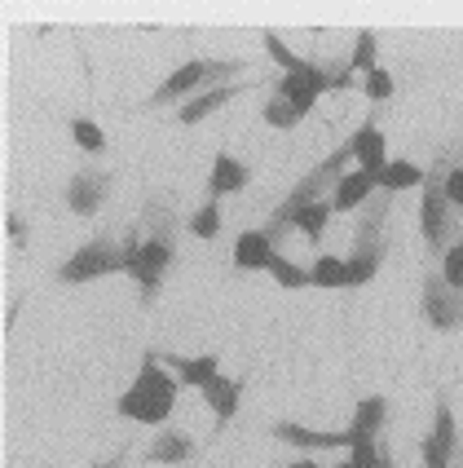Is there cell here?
<instances>
[{"label": "cell", "mask_w": 463, "mask_h": 468, "mask_svg": "<svg viewBox=\"0 0 463 468\" xmlns=\"http://www.w3.org/2000/svg\"><path fill=\"white\" fill-rule=\"evenodd\" d=\"M380 67V40H375V31H358V49L349 58V71L353 76H366V71H375Z\"/></svg>", "instance_id": "obj_23"}, {"label": "cell", "mask_w": 463, "mask_h": 468, "mask_svg": "<svg viewBox=\"0 0 463 468\" xmlns=\"http://www.w3.org/2000/svg\"><path fill=\"white\" fill-rule=\"evenodd\" d=\"M287 468H322V464H318V460H309V455H300L296 464H287Z\"/></svg>", "instance_id": "obj_35"}, {"label": "cell", "mask_w": 463, "mask_h": 468, "mask_svg": "<svg viewBox=\"0 0 463 468\" xmlns=\"http://www.w3.org/2000/svg\"><path fill=\"white\" fill-rule=\"evenodd\" d=\"M393 89H397V84H393V76H388L384 67H375V71H366V76H362V93H366L371 102H388V98H393Z\"/></svg>", "instance_id": "obj_30"}, {"label": "cell", "mask_w": 463, "mask_h": 468, "mask_svg": "<svg viewBox=\"0 0 463 468\" xmlns=\"http://www.w3.org/2000/svg\"><path fill=\"white\" fill-rule=\"evenodd\" d=\"M142 226V221H137ZM146 234V230H142ZM173 257H177V239H142V252L124 265V274H129L132 283L142 287V301L151 305L154 296H159V287H163V274L173 270Z\"/></svg>", "instance_id": "obj_7"}, {"label": "cell", "mask_w": 463, "mask_h": 468, "mask_svg": "<svg viewBox=\"0 0 463 468\" xmlns=\"http://www.w3.org/2000/svg\"><path fill=\"white\" fill-rule=\"evenodd\" d=\"M5 226H9V239L18 243V248H26V221L18 217V212H5Z\"/></svg>", "instance_id": "obj_33"}, {"label": "cell", "mask_w": 463, "mask_h": 468, "mask_svg": "<svg viewBox=\"0 0 463 468\" xmlns=\"http://www.w3.org/2000/svg\"><path fill=\"white\" fill-rule=\"evenodd\" d=\"M331 199H318V204H309L300 217H296V230L305 234L309 243H322V234H327V221H331Z\"/></svg>", "instance_id": "obj_22"}, {"label": "cell", "mask_w": 463, "mask_h": 468, "mask_svg": "<svg viewBox=\"0 0 463 468\" xmlns=\"http://www.w3.org/2000/svg\"><path fill=\"white\" fill-rule=\"evenodd\" d=\"M154 358H159V363H163L168 371H173V376H177L181 389H204L207 380H216V376H221V358H216V354L181 358V354H168V349H163V354L154 349Z\"/></svg>", "instance_id": "obj_11"}, {"label": "cell", "mask_w": 463, "mask_h": 468, "mask_svg": "<svg viewBox=\"0 0 463 468\" xmlns=\"http://www.w3.org/2000/svg\"><path fill=\"white\" fill-rule=\"evenodd\" d=\"M349 159H353V146H349V142H340L331 155L322 159V164H313L305 177L287 190V199L269 212V221L260 226V234H265L274 248H283L287 234H296V217H300L309 204H318V199H331V190L340 186V177L349 173Z\"/></svg>", "instance_id": "obj_1"}, {"label": "cell", "mask_w": 463, "mask_h": 468, "mask_svg": "<svg viewBox=\"0 0 463 468\" xmlns=\"http://www.w3.org/2000/svg\"><path fill=\"white\" fill-rule=\"evenodd\" d=\"M124 460H129V451H115V455H110V460H102L98 468H124Z\"/></svg>", "instance_id": "obj_34"}, {"label": "cell", "mask_w": 463, "mask_h": 468, "mask_svg": "<svg viewBox=\"0 0 463 468\" xmlns=\"http://www.w3.org/2000/svg\"><path fill=\"white\" fill-rule=\"evenodd\" d=\"M388 190H375L358 212V230H353V248H349V287H366L388 257V212H393Z\"/></svg>", "instance_id": "obj_3"}, {"label": "cell", "mask_w": 463, "mask_h": 468, "mask_svg": "<svg viewBox=\"0 0 463 468\" xmlns=\"http://www.w3.org/2000/svg\"><path fill=\"white\" fill-rule=\"evenodd\" d=\"M274 252H279V248H274L265 234L247 230V234H238V243H234V265H238V270H269Z\"/></svg>", "instance_id": "obj_18"}, {"label": "cell", "mask_w": 463, "mask_h": 468, "mask_svg": "<svg viewBox=\"0 0 463 468\" xmlns=\"http://www.w3.org/2000/svg\"><path fill=\"white\" fill-rule=\"evenodd\" d=\"M279 442L296 446V451H349V446L358 442V433L353 429H344V433H318V429H305V424H296V420H279L274 429H269Z\"/></svg>", "instance_id": "obj_10"}, {"label": "cell", "mask_w": 463, "mask_h": 468, "mask_svg": "<svg viewBox=\"0 0 463 468\" xmlns=\"http://www.w3.org/2000/svg\"><path fill=\"white\" fill-rule=\"evenodd\" d=\"M459 468H463V442H459Z\"/></svg>", "instance_id": "obj_37"}, {"label": "cell", "mask_w": 463, "mask_h": 468, "mask_svg": "<svg viewBox=\"0 0 463 468\" xmlns=\"http://www.w3.org/2000/svg\"><path fill=\"white\" fill-rule=\"evenodd\" d=\"M269 274H274V279H279V287H287V292H296V287H313V279H309L305 265L279 257V252H274V261H269Z\"/></svg>", "instance_id": "obj_24"}, {"label": "cell", "mask_w": 463, "mask_h": 468, "mask_svg": "<svg viewBox=\"0 0 463 468\" xmlns=\"http://www.w3.org/2000/svg\"><path fill=\"white\" fill-rule=\"evenodd\" d=\"M71 137H76L79 151H89V155H102L106 151V133L93 124V120H84V115H76L71 120Z\"/></svg>", "instance_id": "obj_26"}, {"label": "cell", "mask_w": 463, "mask_h": 468, "mask_svg": "<svg viewBox=\"0 0 463 468\" xmlns=\"http://www.w3.org/2000/svg\"><path fill=\"white\" fill-rule=\"evenodd\" d=\"M331 468H353V460H349V455H344V460H340V464H331Z\"/></svg>", "instance_id": "obj_36"}, {"label": "cell", "mask_w": 463, "mask_h": 468, "mask_svg": "<svg viewBox=\"0 0 463 468\" xmlns=\"http://www.w3.org/2000/svg\"><path fill=\"white\" fill-rule=\"evenodd\" d=\"M106 274H124V248H115L110 234H98V239L79 243L71 261H62L58 283L79 287V283H93V279H106Z\"/></svg>", "instance_id": "obj_6"}, {"label": "cell", "mask_w": 463, "mask_h": 468, "mask_svg": "<svg viewBox=\"0 0 463 468\" xmlns=\"http://www.w3.org/2000/svg\"><path fill=\"white\" fill-rule=\"evenodd\" d=\"M384 424H388V398H380V393L362 398L358 407H353V420H349V429L362 433V438H380Z\"/></svg>", "instance_id": "obj_19"}, {"label": "cell", "mask_w": 463, "mask_h": 468, "mask_svg": "<svg viewBox=\"0 0 463 468\" xmlns=\"http://www.w3.org/2000/svg\"><path fill=\"white\" fill-rule=\"evenodd\" d=\"M260 120H265L269 129H296L305 115L287 102V98H269V102H265V111H260Z\"/></svg>", "instance_id": "obj_25"}, {"label": "cell", "mask_w": 463, "mask_h": 468, "mask_svg": "<svg viewBox=\"0 0 463 468\" xmlns=\"http://www.w3.org/2000/svg\"><path fill=\"white\" fill-rule=\"evenodd\" d=\"M190 455H195V438L185 429H163L146 446V464H185Z\"/></svg>", "instance_id": "obj_17"}, {"label": "cell", "mask_w": 463, "mask_h": 468, "mask_svg": "<svg viewBox=\"0 0 463 468\" xmlns=\"http://www.w3.org/2000/svg\"><path fill=\"white\" fill-rule=\"evenodd\" d=\"M441 279L463 292V234L450 243V248H446V252H441Z\"/></svg>", "instance_id": "obj_28"}, {"label": "cell", "mask_w": 463, "mask_h": 468, "mask_svg": "<svg viewBox=\"0 0 463 468\" xmlns=\"http://www.w3.org/2000/svg\"><path fill=\"white\" fill-rule=\"evenodd\" d=\"M424 177H428V168H419V164H411V159H388V168L380 173V190H388V195H402V190H411V186H424Z\"/></svg>", "instance_id": "obj_20"}, {"label": "cell", "mask_w": 463, "mask_h": 468, "mask_svg": "<svg viewBox=\"0 0 463 468\" xmlns=\"http://www.w3.org/2000/svg\"><path fill=\"white\" fill-rule=\"evenodd\" d=\"M243 71H247V58H190V62H181L177 71L154 89L146 98V106H181L190 98H199V93H207V89L230 84Z\"/></svg>", "instance_id": "obj_4"}, {"label": "cell", "mask_w": 463, "mask_h": 468, "mask_svg": "<svg viewBox=\"0 0 463 468\" xmlns=\"http://www.w3.org/2000/svg\"><path fill=\"white\" fill-rule=\"evenodd\" d=\"M177 389H181V380L154 358V349H146L142 371H137V380L124 389V398L115 402V411L124 420L146 424V429H163L168 416H173V407H177Z\"/></svg>", "instance_id": "obj_2"}, {"label": "cell", "mask_w": 463, "mask_h": 468, "mask_svg": "<svg viewBox=\"0 0 463 468\" xmlns=\"http://www.w3.org/2000/svg\"><path fill=\"white\" fill-rule=\"evenodd\" d=\"M380 186H375V173H362V168H349L340 186L331 190V208L335 212H362V204L375 195Z\"/></svg>", "instance_id": "obj_16"}, {"label": "cell", "mask_w": 463, "mask_h": 468, "mask_svg": "<svg viewBox=\"0 0 463 468\" xmlns=\"http://www.w3.org/2000/svg\"><path fill=\"white\" fill-rule=\"evenodd\" d=\"M185 226H190L195 239H216V234H221V204H216V199H207L204 208L195 212Z\"/></svg>", "instance_id": "obj_27"}, {"label": "cell", "mask_w": 463, "mask_h": 468, "mask_svg": "<svg viewBox=\"0 0 463 468\" xmlns=\"http://www.w3.org/2000/svg\"><path fill=\"white\" fill-rule=\"evenodd\" d=\"M349 146H353V159H358L362 173H375V182H380V173L388 168V142H384V129H375V120H366L353 137H349Z\"/></svg>", "instance_id": "obj_14"}, {"label": "cell", "mask_w": 463, "mask_h": 468, "mask_svg": "<svg viewBox=\"0 0 463 468\" xmlns=\"http://www.w3.org/2000/svg\"><path fill=\"white\" fill-rule=\"evenodd\" d=\"M199 393H204V402L212 407V416H216V429H226L234 420V411H238V402H243V380L238 376H216Z\"/></svg>", "instance_id": "obj_15"}, {"label": "cell", "mask_w": 463, "mask_h": 468, "mask_svg": "<svg viewBox=\"0 0 463 468\" xmlns=\"http://www.w3.org/2000/svg\"><path fill=\"white\" fill-rule=\"evenodd\" d=\"M446 195H450V204H455V208L463 212V164L446 173Z\"/></svg>", "instance_id": "obj_32"}, {"label": "cell", "mask_w": 463, "mask_h": 468, "mask_svg": "<svg viewBox=\"0 0 463 468\" xmlns=\"http://www.w3.org/2000/svg\"><path fill=\"white\" fill-rule=\"evenodd\" d=\"M265 53H269V58H274V62H279L283 71H296V67L305 62L300 53H291V49H287V45L279 40V36H274V31H265Z\"/></svg>", "instance_id": "obj_31"}, {"label": "cell", "mask_w": 463, "mask_h": 468, "mask_svg": "<svg viewBox=\"0 0 463 468\" xmlns=\"http://www.w3.org/2000/svg\"><path fill=\"white\" fill-rule=\"evenodd\" d=\"M309 279H313V287H327V292L349 287V257H331V252H322V257L309 265Z\"/></svg>", "instance_id": "obj_21"}, {"label": "cell", "mask_w": 463, "mask_h": 468, "mask_svg": "<svg viewBox=\"0 0 463 468\" xmlns=\"http://www.w3.org/2000/svg\"><path fill=\"white\" fill-rule=\"evenodd\" d=\"M110 186H115V177L106 168H79L67 186V208L76 217H98L110 199Z\"/></svg>", "instance_id": "obj_9"}, {"label": "cell", "mask_w": 463, "mask_h": 468, "mask_svg": "<svg viewBox=\"0 0 463 468\" xmlns=\"http://www.w3.org/2000/svg\"><path fill=\"white\" fill-rule=\"evenodd\" d=\"M419 310H424V318H428V327H437V332H459L463 327V292L446 283L441 270H428L424 296H419Z\"/></svg>", "instance_id": "obj_8"}, {"label": "cell", "mask_w": 463, "mask_h": 468, "mask_svg": "<svg viewBox=\"0 0 463 468\" xmlns=\"http://www.w3.org/2000/svg\"><path fill=\"white\" fill-rule=\"evenodd\" d=\"M446 155H437V164L428 168V177H424V199H419V234H424V243H428V252L441 257L455 239L463 234V212L450 204V195H446Z\"/></svg>", "instance_id": "obj_5"}, {"label": "cell", "mask_w": 463, "mask_h": 468, "mask_svg": "<svg viewBox=\"0 0 463 468\" xmlns=\"http://www.w3.org/2000/svg\"><path fill=\"white\" fill-rule=\"evenodd\" d=\"M455 455H459V451H450L446 442H437L433 433L419 442V460H424V468H450L455 464Z\"/></svg>", "instance_id": "obj_29"}, {"label": "cell", "mask_w": 463, "mask_h": 468, "mask_svg": "<svg viewBox=\"0 0 463 468\" xmlns=\"http://www.w3.org/2000/svg\"><path fill=\"white\" fill-rule=\"evenodd\" d=\"M252 89V80H243V84H221V89H207V93H199V98H190V102L177 106V124H185V129H195V124H204L207 115H216L226 102H234L238 93H247Z\"/></svg>", "instance_id": "obj_12"}, {"label": "cell", "mask_w": 463, "mask_h": 468, "mask_svg": "<svg viewBox=\"0 0 463 468\" xmlns=\"http://www.w3.org/2000/svg\"><path fill=\"white\" fill-rule=\"evenodd\" d=\"M252 182V168L243 164V159H234L230 151H221V155L212 159V177H207V199H226V195H238V190H247Z\"/></svg>", "instance_id": "obj_13"}]
</instances>
